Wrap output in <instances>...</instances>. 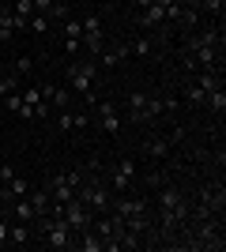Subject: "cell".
<instances>
[{"label":"cell","mask_w":226,"mask_h":252,"mask_svg":"<svg viewBox=\"0 0 226 252\" xmlns=\"http://www.w3.org/2000/svg\"><path fill=\"white\" fill-rule=\"evenodd\" d=\"M75 196L87 203L91 211H98V215H106V211H113V192H109V185H102V181H83L79 189H75Z\"/></svg>","instance_id":"1"},{"label":"cell","mask_w":226,"mask_h":252,"mask_svg":"<svg viewBox=\"0 0 226 252\" xmlns=\"http://www.w3.org/2000/svg\"><path fill=\"white\" fill-rule=\"evenodd\" d=\"M95 75H98V64L95 61H72V64H68V87H72L75 94H83V98H91Z\"/></svg>","instance_id":"2"},{"label":"cell","mask_w":226,"mask_h":252,"mask_svg":"<svg viewBox=\"0 0 226 252\" xmlns=\"http://www.w3.org/2000/svg\"><path fill=\"white\" fill-rule=\"evenodd\" d=\"M79 185H83V173H75V169H68V173H53V177L45 181V189H49V196H53L57 203H68Z\"/></svg>","instance_id":"3"},{"label":"cell","mask_w":226,"mask_h":252,"mask_svg":"<svg viewBox=\"0 0 226 252\" xmlns=\"http://www.w3.org/2000/svg\"><path fill=\"white\" fill-rule=\"evenodd\" d=\"M61 219L68 222V230H72V233H79V230H87V226L95 222V211L87 207L79 196H72V200L65 203V215H61Z\"/></svg>","instance_id":"4"},{"label":"cell","mask_w":226,"mask_h":252,"mask_svg":"<svg viewBox=\"0 0 226 252\" xmlns=\"http://www.w3.org/2000/svg\"><path fill=\"white\" fill-rule=\"evenodd\" d=\"M132 181H136V162H132V158H121L117 166H113V173H109V192H113V196H121V192H129V185Z\"/></svg>","instance_id":"5"},{"label":"cell","mask_w":226,"mask_h":252,"mask_svg":"<svg viewBox=\"0 0 226 252\" xmlns=\"http://www.w3.org/2000/svg\"><path fill=\"white\" fill-rule=\"evenodd\" d=\"M98 128L106 132V136H117L121 132V117L113 109V102H98Z\"/></svg>","instance_id":"6"},{"label":"cell","mask_w":226,"mask_h":252,"mask_svg":"<svg viewBox=\"0 0 226 252\" xmlns=\"http://www.w3.org/2000/svg\"><path fill=\"white\" fill-rule=\"evenodd\" d=\"M219 42H223V38H219V27L207 23V27H200L196 34L185 38V53H189V49H200V45H219Z\"/></svg>","instance_id":"7"},{"label":"cell","mask_w":226,"mask_h":252,"mask_svg":"<svg viewBox=\"0 0 226 252\" xmlns=\"http://www.w3.org/2000/svg\"><path fill=\"white\" fill-rule=\"evenodd\" d=\"M38 91H42V102L49 109H68V94L72 91H65V87H57V83H42Z\"/></svg>","instance_id":"8"},{"label":"cell","mask_w":226,"mask_h":252,"mask_svg":"<svg viewBox=\"0 0 226 252\" xmlns=\"http://www.w3.org/2000/svg\"><path fill=\"white\" fill-rule=\"evenodd\" d=\"M27 200H31V207H34V215H38V219H42V215H49V207H53V196H49V189H45V185L31 189V192H27Z\"/></svg>","instance_id":"9"},{"label":"cell","mask_w":226,"mask_h":252,"mask_svg":"<svg viewBox=\"0 0 226 252\" xmlns=\"http://www.w3.org/2000/svg\"><path fill=\"white\" fill-rule=\"evenodd\" d=\"M31 233H34L31 222H15V219L8 222V245H15V249H23V245L31 241Z\"/></svg>","instance_id":"10"},{"label":"cell","mask_w":226,"mask_h":252,"mask_svg":"<svg viewBox=\"0 0 226 252\" xmlns=\"http://www.w3.org/2000/svg\"><path fill=\"white\" fill-rule=\"evenodd\" d=\"M170 147H173V143H170L166 136H151V139H143V155L155 158V162H162V158L170 155Z\"/></svg>","instance_id":"11"},{"label":"cell","mask_w":226,"mask_h":252,"mask_svg":"<svg viewBox=\"0 0 226 252\" xmlns=\"http://www.w3.org/2000/svg\"><path fill=\"white\" fill-rule=\"evenodd\" d=\"M162 23H166V8H162V4H151V8L140 11V27L143 31H155V27H162Z\"/></svg>","instance_id":"12"},{"label":"cell","mask_w":226,"mask_h":252,"mask_svg":"<svg viewBox=\"0 0 226 252\" xmlns=\"http://www.w3.org/2000/svg\"><path fill=\"white\" fill-rule=\"evenodd\" d=\"M87 125H91V121H87L83 113H68V109L57 113V128H61V132H79V128H87Z\"/></svg>","instance_id":"13"},{"label":"cell","mask_w":226,"mask_h":252,"mask_svg":"<svg viewBox=\"0 0 226 252\" xmlns=\"http://www.w3.org/2000/svg\"><path fill=\"white\" fill-rule=\"evenodd\" d=\"M129 57H140V61H147L151 53H155V42H151L147 34H136V38H129Z\"/></svg>","instance_id":"14"},{"label":"cell","mask_w":226,"mask_h":252,"mask_svg":"<svg viewBox=\"0 0 226 252\" xmlns=\"http://www.w3.org/2000/svg\"><path fill=\"white\" fill-rule=\"evenodd\" d=\"M0 27H4L8 34H15V31H27V19H23V15H15L8 4H0Z\"/></svg>","instance_id":"15"},{"label":"cell","mask_w":226,"mask_h":252,"mask_svg":"<svg viewBox=\"0 0 226 252\" xmlns=\"http://www.w3.org/2000/svg\"><path fill=\"white\" fill-rule=\"evenodd\" d=\"M143 105H147V91H132L129 94V121L143 125Z\"/></svg>","instance_id":"16"},{"label":"cell","mask_w":226,"mask_h":252,"mask_svg":"<svg viewBox=\"0 0 226 252\" xmlns=\"http://www.w3.org/2000/svg\"><path fill=\"white\" fill-rule=\"evenodd\" d=\"M79 42H83L87 53H95V57H98V53L106 49V31H83V38H79Z\"/></svg>","instance_id":"17"},{"label":"cell","mask_w":226,"mask_h":252,"mask_svg":"<svg viewBox=\"0 0 226 252\" xmlns=\"http://www.w3.org/2000/svg\"><path fill=\"white\" fill-rule=\"evenodd\" d=\"M204 105H207V109H211L215 117H223V113H226V91H223V87H219V91H207Z\"/></svg>","instance_id":"18"},{"label":"cell","mask_w":226,"mask_h":252,"mask_svg":"<svg viewBox=\"0 0 226 252\" xmlns=\"http://www.w3.org/2000/svg\"><path fill=\"white\" fill-rule=\"evenodd\" d=\"M11 91H23V75H15V72L8 68V72L0 75V98H4V94H11Z\"/></svg>","instance_id":"19"},{"label":"cell","mask_w":226,"mask_h":252,"mask_svg":"<svg viewBox=\"0 0 226 252\" xmlns=\"http://www.w3.org/2000/svg\"><path fill=\"white\" fill-rule=\"evenodd\" d=\"M204 98H207V91H200V87L189 79L185 83V91H181V102H189V105H204Z\"/></svg>","instance_id":"20"},{"label":"cell","mask_w":226,"mask_h":252,"mask_svg":"<svg viewBox=\"0 0 226 252\" xmlns=\"http://www.w3.org/2000/svg\"><path fill=\"white\" fill-rule=\"evenodd\" d=\"M27 31H34V34H45V31H49V19H45L42 11H34L31 19H27Z\"/></svg>","instance_id":"21"},{"label":"cell","mask_w":226,"mask_h":252,"mask_svg":"<svg viewBox=\"0 0 226 252\" xmlns=\"http://www.w3.org/2000/svg\"><path fill=\"white\" fill-rule=\"evenodd\" d=\"M11 11L23 15V19H31V15H34V0H11Z\"/></svg>","instance_id":"22"},{"label":"cell","mask_w":226,"mask_h":252,"mask_svg":"<svg viewBox=\"0 0 226 252\" xmlns=\"http://www.w3.org/2000/svg\"><path fill=\"white\" fill-rule=\"evenodd\" d=\"M11 72H15V75H31V72H34V61H31V57H15Z\"/></svg>","instance_id":"23"},{"label":"cell","mask_w":226,"mask_h":252,"mask_svg":"<svg viewBox=\"0 0 226 252\" xmlns=\"http://www.w3.org/2000/svg\"><path fill=\"white\" fill-rule=\"evenodd\" d=\"M65 38H83V23L68 15V19H65Z\"/></svg>","instance_id":"24"},{"label":"cell","mask_w":226,"mask_h":252,"mask_svg":"<svg viewBox=\"0 0 226 252\" xmlns=\"http://www.w3.org/2000/svg\"><path fill=\"white\" fill-rule=\"evenodd\" d=\"M19 98L31 105V109H38V102H42V91H38V87H31V91H19Z\"/></svg>","instance_id":"25"},{"label":"cell","mask_w":226,"mask_h":252,"mask_svg":"<svg viewBox=\"0 0 226 252\" xmlns=\"http://www.w3.org/2000/svg\"><path fill=\"white\" fill-rule=\"evenodd\" d=\"M65 53L68 57H79V53H83V42H79V38H65Z\"/></svg>","instance_id":"26"},{"label":"cell","mask_w":226,"mask_h":252,"mask_svg":"<svg viewBox=\"0 0 226 252\" xmlns=\"http://www.w3.org/2000/svg\"><path fill=\"white\" fill-rule=\"evenodd\" d=\"M83 23V31H102V23H98V15H87V19H79Z\"/></svg>","instance_id":"27"},{"label":"cell","mask_w":226,"mask_h":252,"mask_svg":"<svg viewBox=\"0 0 226 252\" xmlns=\"http://www.w3.org/2000/svg\"><path fill=\"white\" fill-rule=\"evenodd\" d=\"M11 177H15V169H11V166H8V162H4V166H0V185H8V181H11Z\"/></svg>","instance_id":"28"},{"label":"cell","mask_w":226,"mask_h":252,"mask_svg":"<svg viewBox=\"0 0 226 252\" xmlns=\"http://www.w3.org/2000/svg\"><path fill=\"white\" fill-rule=\"evenodd\" d=\"M8 222H11L8 215H4V219H0V245H8Z\"/></svg>","instance_id":"29"},{"label":"cell","mask_w":226,"mask_h":252,"mask_svg":"<svg viewBox=\"0 0 226 252\" xmlns=\"http://www.w3.org/2000/svg\"><path fill=\"white\" fill-rule=\"evenodd\" d=\"M132 4H136V11H143V8H151L155 0H132Z\"/></svg>","instance_id":"30"},{"label":"cell","mask_w":226,"mask_h":252,"mask_svg":"<svg viewBox=\"0 0 226 252\" xmlns=\"http://www.w3.org/2000/svg\"><path fill=\"white\" fill-rule=\"evenodd\" d=\"M11 38H15V34H8V31H4V27H0V42L8 45V42H11Z\"/></svg>","instance_id":"31"},{"label":"cell","mask_w":226,"mask_h":252,"mask_svg":"<svg viewBox=\"0 0 226 252\" xmlns=\"http://www.w3.org/2000/svg\"><path fill=\"white\" fill-rule=\"evenodd\" d=\"M181 4H189V8H200V0H181Z\"/></svg>","instance_id":"32"},{"label":"cell","mask_w":226,"mask_h":252,"mask_svg":"<svg viewBox=\"0 0 226 252\" xmlns=\"http://www.w3.org/2000/svg\"><path fill=\"white\" fill-rule=\"evenodd\" d=\"M4 49H8V45H4V42H0V57H4Z\"/></svg>","instance_id":"33"},{"label":"cell","mask_w":226,"mask_h":252,"mask_svg":"<svg viewBox=\"0 0 226 252\" xmlns=\"http://www.w3.org/2000/svg\"><path fill=\"white\" fill-rule=\"evenodd\" d=\"M4 72H8V68H4V61H0V75H4Z\"/></svg>","instance_id":"34"}]
</instances>
